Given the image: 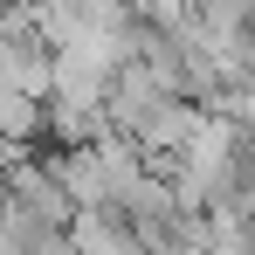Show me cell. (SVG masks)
<instances>
[{
    "label": "cell",
    "mask_w": 255,
    "mask_h": 255,
    "mask_svg": "<svg viewBox=\"0 0 255 255\" xmlns=\"http://www.w3.org/2000/svg\"><path fill=\"white\" fill-rule=\"evenodd\" d=\"M35 131H42V104L0 76V145H21V138H35Z\"/></svg>",
    "instance_id": "cell-1"
},
{
    "label": "cell",
    "mask_w": 255,
    "mask_h": 255,
    "mask_svg": "<svg viewBox=\"0 0 255 255\" xmlns=\"http://www.w3.org/2000/svg\"><path fill=\"white\" fill-rule=\"evenodd\" d=\"M131 7H145V14H172L179 0H131Z\"/></svg>",
    "instance_id": "cell-2"
}]
</instances>
